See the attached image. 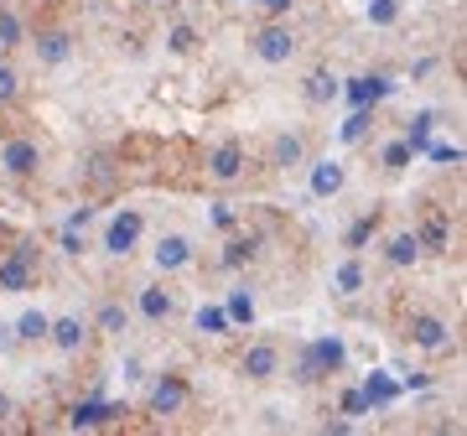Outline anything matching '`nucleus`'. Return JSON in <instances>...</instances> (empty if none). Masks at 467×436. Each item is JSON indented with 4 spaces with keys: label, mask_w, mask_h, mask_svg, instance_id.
Here are the masks:
<instances>
[{
    "label": "nucleus",
    "mask_w": 467,
    "mask_h": 436,
    "mask_svg": "<svg viewBox=\"0 0 467 436\" xmlns=\"http://www.w3.org/2000/svg\"><path fill=\"white\" fill-rule=\"evenodd\" d=\"M192 265V239L187 234H161L156 239V270H187Z\"/></svg>",
    "instance_id": "f257e3e1"
},
{
    "label": "nucleus",
    "mask_w": 467,
    "mask_h": 436,
    "mask_svg": "<svg viewBox=\"0 0 467 436\" xmlns=\"http://www.w3.org/2000/svg\"><path fill=\"white\" fill-rule=\"evenodd\" d=\"M141 229H146V218H141V214H120L109 229H104V245H109V254H130V249H135V239H141Z\"/></svg>",
    "instance_id": "f03ea898"
},
{
    "label": "nucleus",
    "mask_w": 467,
    "mask_h": 436,
    "mask_svg": "<svg viewBox=\"0 0 467 436\" xmlns=\"http://www.w3.org/2000/svg\"><path fill=\"white\" fill-rule=\"evenodd\" d=\"M254 52H260L265 62H286L291 52H296V42H291V31L270 27V31H260V36H254Z\"/></svg>",
    "instance_id": "7ed1b4c3"
},
{
    "label": "nucleus",
    "mask_w": 467,
    "mask_h": 436,
    "mask_svg": "<svg viewBox=\"0 0 467 436\" xmlns=\"http://www.w3.org/2000/svg\"><path fill=\"white\" fill-rule=\"evenodd\" d=\"M0 161H5V172L27 177V172H36V146H31V141H5V151H0Z\"/></svg>",
    "instance_id": "20e7f679"
},
{
    "label": "nucleus",
    "mask_w": 467,
    "mask_h": 436,
    "mask_svg": "<svg viewBox=\"0 0 467 436\" xmlns=\"http://www.w3.org/2000/svg\"><path fill=\"white\" fill-rule=\"evenodd\" d=\"M47 327H52V317L31 307V311L16 317V327H11V333H16V343H42V338H47Z\"/></svg>",
    "instance_id": "39448f33"
},
{
    "label": "nucleus",
    "mask_w": 467,
    "mask_h": 436,
    "mask_svg": "<svg viewBox=\"0 0 467 436\" xmlns=\"http://www.w3.org/2000/svg\"><path fill=\"white\" fill-rule=\"evenodd\" d=\"M276 364H280V353L270 348V343H260V348H249V353H245V364H239V369H245L249 379H270Z\"/></svg>",
    "instance_id": "423d86ee"
},
{
    "label": "nucleus",
    "mask_w": 467,
    "mask_h": 436,
    "mask_svg": "<svg viewBox=\"0 0 467 436\" xmlns=\"http://www.w3.org/2000/svg\"><path fill=\"white\" fill-rule=\"evenodd\" d=\"M208 172H213L218 182H234V177L245 172V151H239V146H223V151H213V161H208Z\"/></svg>",
    "instance_id": "0eeeda50"
},
{
    "label": "nucleus",
    "mask_w": 467,
    "mask_h": 436,
    "mask_svg": "<svg viewBox=\"0 0 467 436\" xmlns=\"http://www.w3.org/2000/svg\"><path fill=\"white\" fill-rule=\"evenodd\" d=\"M405 333L421 343V348H441V343H447V327H441L436 317H410V322H405Z\"/></svg>",
    "instance_id": "6e6552de"
},
{
    "label": "nucleus",
    "mask_w": 467,
    "mask_h": 436,
    "mask_svg": "<svg viewBox=\"0 0 467 436\" xmlns=\"http://www.w3.org/2000/svg\"><path fill=\"white\" fill-rule=\"evenodd\" d=\"M31 265L27 260H21V254H11V260H0V286H5V291H27L31 286Z\"/></svg>",
    "instance_id": "1a4fd4ad"
},
{
    "label": "nucleus",
    "mask_w": 467,
    "mask_h": 436,
    "mask_svg": "<svg viewBox=\"0 0 467 436\" xmlns=\"http://www.w3.org/2000/svg\"><path fill=\"white\" fill-rule=\"evenodd\" d=\"M47 338L58 343L62 353H73V348H78V343H84V322H78V317H58V322H52V327H47Z\"/></svg>",
    "instance_id": "9d476101"
},
{
    "label": "nucleus",
    "mask_w": 467,
    "mask_h": 436,
    "mask_svg": "<svg viewBox=\"0 0 467 436\" xmlns=\"http://www.w3.org/2000/svg\"><path fill=\"white\" fill-rule=\"evenodd\" d=\"M172 307H177V302H172V291H161V286H146V291H141V311H146L151 322H166Z\"/></svg>",
    "instance_id": "9b49d317"
},
{
    "label": "nucleus",
    "mask_w": 467,
    "mask_h": 436,
    "mask_svg": "<svg viewBox=\"0 0 467 436\" xmlns=\"http://www.w3.org/2000/svg\"><path fill=\"white\" fill-rule=\"evenodd\" d=\"M182 384H177V379H166V384H156V395H151V405L156 410H161V416H166V410H177V405H182Z\"/></svg>",
    "instance_id": "f8f14e48"
},
{
    "label": "nucleus",
    "mask_w": 467,
    "mask_h": 436,
    "mask_svg": "<svg viewBox=\"0 0 467 436\" xmlns=\"http://www.w3.org/2000/svg\"><path fill=\"white\" fill-rule=\"evenodd\" d=\"M311 187H317V192H338V187H342V166H338V161H322V166H317V177H311Z\"/></svg>",
    "instance_id": "ddd939ff"
},
{
    "label": "nucleus",
    "mask_w": 467,
    "mask_h": 436,
    "mask_svg": "<svg viewBox=\"0 0 467 436\" xmlns=\"http://www.w3.org/2000/svg\"><path fill=\"white\" fill-rule=\"evenodd\" d=\"M415 249H421V239H415V234H400V239H390V260H395V265H410Z\"/></svg>",
    "instance_id": "4468645a"
},
{
    "label": "nucleus",
    "mask_w": 467,
    "mask_h": 436,
    "mask_svg": "<svg viewBox=\"0 0 467 436\" xmlns=\"http://www.w3.org/2000/svg\"><path fill=\"white\" fill-rule=\"evenodd\" d=\"M99 327H104V333H125V307L104 302V311H99Z\"/></svg>",
    "instance_id": "2eb2a0df"
},
{
    "label": "nucleus",
    "mask_w": 467,
    "mask_h": 436,
    "mask_svg": "<svg viewBox=\"0 0 467 436\" xmlns=\"http://www.w3.org/2000/svg\"><path fill=\"white\" fill-rule=\"evenodd\" d=\"M245 260H254V239H234L229 254H223V265H245Z\"/></svg>",
    "instance_id": "dca6fc26"
},
{
    "label": "nucleus",
    "mask_w": 467,
    "mask_h": 436,
    "mask_svg": "<svg viewBox=\"0 0 467 436\" xmlns=\"http://www.w3.org/2000/svg\"><path fill=\"white\" fill-rule=\"evenodd\" d=\"M338 286H342V296H353V291L364 286V270H358V265H342V270H338Z\"/></svg>",
    "instance_id": "f3484780"
},
{
    "label": "nucleus",
    "mask_w": 467,
    "mask_h": 436,
    "mask_svg": "<svg viewBox=\"0 0 467 436\" xmlns=\"http://www.w3.org/2000/svg\"><path fill=\"white\" fill-rule=\"evenodd\" d=\"M307 93H311V99H333V93H338V84L317 73V78H307Z\"/></svg>",
    "instance_id": "a211bd4d"
},
{
    "label": "nucleus",
    "mask_w": 467,
    "mask_h": 436,
    "mask_svg": "<svg viewBox=\"0 0 467 436\" xmlns=\"http://www.w3.org/2000/svg\"><path fill=\"white\" fill-rule=\"evenodd\" d=\"M296 156H302V141H296V135H291V141H280V146H276V161H280V166H286V161H296Z\"/></svg>",
    "instance_id": "6ab92c4d"
},
{
    "label": "nucleus",
    "mask_w": 467,
    "mask_h": 436,
    "mask_svg": "<svg viewBox=\"0 0 467 436\" xmlns=\"http://www.w3.org/2000/svg\"><path fill=\"white\" fill-rule=\"evenodd\" d=\"M11 99H16V73L0 68V104H11Z\"/></svg>",
    "instance_id": "aec40b11"
},
{
    "label": "nucleus",
    "mask_w": 467,
    "mask_h": 436,
    "mask_svg": "<svg viewBox=\"0 0 467 436\" xmlns=\"http://www.w3.org/2000/svg\"><path fill=\"white\" fill-rule=\"evenodd\" d=\"M369 16H374V21H395V0H374Z\"/></svg>",
    "instance_id": "412c9836"
},
{
    "label": "nucleus",
    "mask_w": 467,
    "mask_h": 436,
    "mask_svg": "<svg viewBox=\"0 0 467 436\" xmlns=\"http://www.w3.org/2000/svg\"><path fill=\"white\" fill-rule=\"evenodd\" d=\"M172 47H177V52H192V31L177 27V31H172Z\"/></svg>",
    "instance_id": "4be33fe9"
}]
</instances>
